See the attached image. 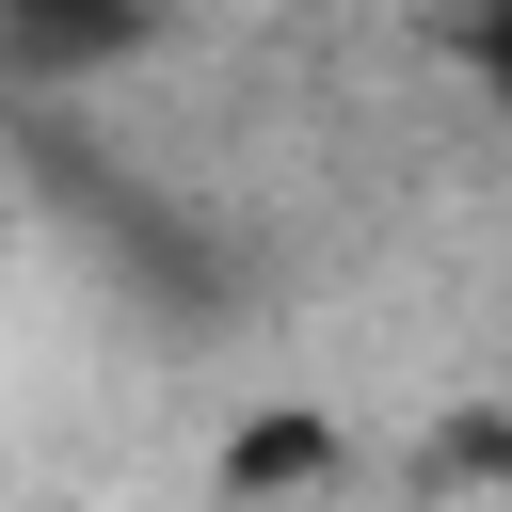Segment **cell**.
<instances>
[{"label":"cell","instance_id":"6da1fadb","mask_svg":"<svg viewBox=\"0 0 512 512\" xmlns=\"http://www.w3.org/2000/svg\"><path fill=\"white\" fill-rule=\"evenodd\" d=\"M464 64H480V96L512 112V0H464Z\"/></svg>","mask_w":512,"mask_h":512}]
</instances>
